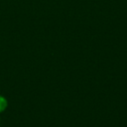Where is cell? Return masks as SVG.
<instances>
[{"label":"cell","instance_id":"1","mask_svg":"<svg viewBox=\"0 0 127 127\" xmlns=\"http://www.w3.org/2000/svg\"><path fill=\"white\" fill-rule=\"evenodd\" d=\"M7 107V101L4 97L0 96V112L4 111Z\"/></svg>","mask_w":127,"mask_h":127}]
</instances>
